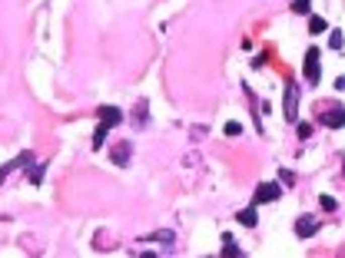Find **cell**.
Masks as SVG:
<instances>
[{
    "label": "cell",
    "mask_w": 345,
    "mask_h": 258,
    "mask_svg": "<svg viewBox=\"0 0 345 258\" xmlns=\"http://www.w3.org/2000/svg\"><path fill=\"white\" fill-rule=\"evenodd\" d=\"M282 116L289 119V123H296L299 119V86L289 83L286 86V103H282Z\"/></svg>",
    "instance_id": "cell-1"
},
{
    "label": "cell",
    "mask_w": 345,
    "mask_h": 258,
    "mask_svg": "<svg viewBox=\"0 0 345 258\" xmlns=\"http://www.w3.org/2000/svg\"><path fill=\"white\" fill-rule=\"evenodd\" d=\"M302 70H305V79H309V83H319L322 79V66H319V50H309V53H305V63H302Z\"/></svg>",
    "instance_id": "cell-2"
},
{
    "label": "cell",
    "mask_w": 345,
    "mask_h": 258,
    "mask_svg": "<svg viewBox=\"0 0 345 258\" xmlns=\"http://www.w3.org/2000/svg\"><path fill=\"white\" fill-rule=\"evenodd\" d=\"M322 126H329V129H342V126H345V110H342V106H329V110L322 113Z\"/></svg>",
    "instance_id": "cell-3"
},
{
    "label": "cell",
    "mask_w": 345,
    "mask_h": 258,
    "mask_svg": "<svg viewBox=\"0 0 345 258\" xmlns=\"http://www.w3.org/2000/svg\"><path fill=\"white\" fill-rule=\"evenodd\" d=\"M279 196H282V186H279V182H262V186L256 189V202H275Z\"/></svg>",
    "instance_id": "cell-4"
},
{
    "label": "cell",
    "mask_w": 345,
    "mask_h": 258,
    "mask_svg": "<svg viewBox=\"0 0 345 258\" xmlns=\"http://www.w3.org/2000/svg\"><path fill=\"white\" fill-rule=\"evenodd\" d=\"M97 116H100V123H103V126H110V129L123 123V113L116 110V106H100V113H97Z\"/></svg>",
    "instance_id": "cell-5"
},
{
    "label": "cell",
    "mask_w": 345,
    "mask_h": 258,
    "mask_svg": "<svg viewBox=\"0 0 345 258\" xmlns=\"http://www.w3.org/2000/svg\"><path fill=\"white\" fill-rule=\"evenodd\" d=\"M319 232V222L312 219V215H302V219L296 222V235L299 238H309V235H315Z\"/></svg>",
    "instance_id": "cell-6"
},
{
    "label": "cell",
    "mask_w": 345,
    "mask_h": 258,
    "mask_svg": "<svg viewBox=\"0 0 345 258\" xmlns=\"http://www.w3.org/2000/svg\"><path fill=\"white\" fill-rule=\"evenodd\" d=\"M236 219H239V225H246V228H252L259 222V215H256V205H252V209H242L239 215H236Z\"/></svg>",
    "instance_id": "cell-7"
},
{
    "label": "cell",
    "mask_w": 345,
    "mask_h": 258,
    "mask_svg": "<svg viewBox=\"0 0 345 258\" xmlns=\"http://www.w3.org/2000/svg\"><path fill=\"white\" fill-rule=\"evenodd\" d=\"M113 162H116V165H126L129 162V142H123V146L113 149Z\"/></svg>",
    "instance_id": "cell-8"
},
{
    "label": "cell",
    "mask_w": 345,
    "mask_h": 258,
    "mask_svg": "<svg viewBox=\"0 0 345 258\" xmlns=\"http://www.w3.org/2000/svg\"><path fill=\"white\" fill-rule=\"evenodd\" d=\"M106 133H110V126H103V123H100V126H97V133H93V139H90V142H93V149H103Z\"/></svg>",
    "instance_id": "cell-9"
},
{
    "label": "cell",
    "mask_w": 345,
    "mask_h": 258,
    "mask_svg": "<svg viewBox=\"0 0 345 258\" xmlns=\"http://www.w3.org/2000/svg\"><path fill=\"white\" fill-rule=\"evenodd\" d=\"M43 172H47V169H43V162H33L30 172H27V179H30V182H43Z\"/></svg>",
    "instance_id": "cell-10"
},
{
    "label": "cell",
    "mask_w": 345,
    "mask_h": 258,
    "mask_svg": "<svg viewBox=\"0 0 345 258\" xmlns=\"http://www.w3.org/2000/svg\"><path fill=\"white\" fill-rule=\"evenodd\" d=\"M223 255H242V248H236V245H233V238H229V235H226V238H223Z\"/></svg>",
    "instance_id": "cell-11"
},
{
    "label": "cell",
    "mask_w": 345,
    "mask_h": 258,
    "mask_svg": "<svg viewBox=\"0 0 345 258\" xmlns=\"http://www.w3.org/2000/svg\"><path fill=\"white\" fill-rule=\"evenodd\" d=\"M146 242H173V232H153L146 235Z\"/></svg>",
    "instance_id": "cell-12"
},
{
    "label": "cell",
    "mask_w": 345,
    "mask_h": 258,
    "mask_svg": "<svg viewBox=\"0 0 345 258\" xmlns=\"http://www.w3.org/2000/svg\"><path fill=\"white\" fill-rule=\"evenodd\" d=\"M309 30H312V33H325V20H322V17H312V20H309Z\"/></svg>",
    "instance_id": "cell-13"
},
{
    "label": "cell",
    "mask_w": 345,
    "mask_h": 258,
    "mask_svg": "<svg viewBox=\"0 0 345 258\" xmlns=\"http://www.w3.org/2000/svg\"><path fill=\"white\" fill-rule=\"evenodd\" d=\"M292 10H296V14H309V10H312V0H296Z\"/></svg>",
    "instance_id": "cell-14"
},
{
    "label": "cell",
    "mask_w": 345,
    "mask_h": 258,
    "mask_svg": "<svg viewBox=\"0 0 345 258\" xmlns=\"http://www.w3.org/2000/svg\"><path fill=\"white\" fill-rule=\"evenodd\" d=\"M319 205H322V209H325V212H335V199H332V196H319Z\"/></svg>",
    "instance_id": "cell-15"
},
{
    "label": "cell",
    "mask_w": 345,
    "mask_h": 258,
    "mask_svg": "<svg viewBox=\"0 0 345 258\" xmlns=\"http://www.w3.org/2000/svg\"><path fill=\"white\" fill-rule=\"evenodd\" d=\"M329 47H332V50H342V33H338V30L329 33Z\"/></svg>",
    "instance_id": "cell-16"
},
{
    "label": "cell",
    "mask_w": 345,
    "mask_h": 258,
    "mask_svg": "<svg viewBox=\"0 0 345 258\" xmlns=\"http://www.w3.org/2000/svg\"><path fill=\"white\" fill-rule=\"evenodd\" d=\"M312 136V123H299V139H309Z\"/></svg>",
    "instance_id": "cell-17"
},
{
    "label": "cell",
    "mask_w": 345,
    "mask_h": 258,
    "mask_svg": "<svg viewBox=\"0 0 345 258\" xmlns=\"http://www.w3.org/2000/svg\"><path fill=\"white\" fill-rule=\"evenodd\" d=\"M239 133H242L239 123H226V136H239Z\"/></svg>",
    "instance_id": "cell-18"
},
{
    "label": "cell",
    "mask_w": 345,
    "mask_h": 258,
    "mask_svg": "<svg viewBox=\"0 0 345 258\" xmlns=\"http://www.w3.org/2000/svg\"><path fill=\"white\" fill-rule=\"evenodd\" d=\"M335 90H345V76H338V79H335Z\"/></svg>",
    "instance_id": "cell-19"
}]
</instances>
